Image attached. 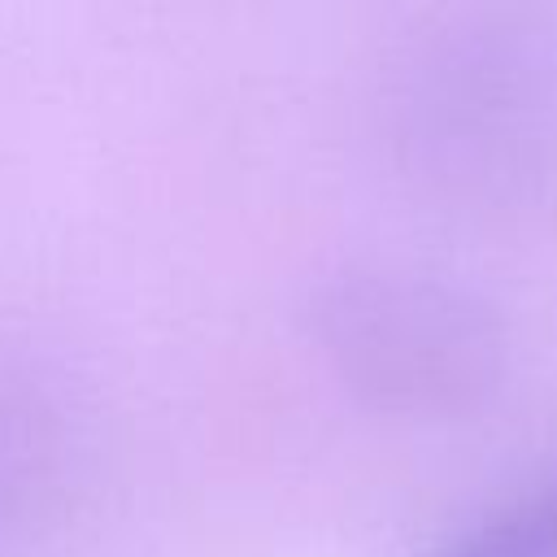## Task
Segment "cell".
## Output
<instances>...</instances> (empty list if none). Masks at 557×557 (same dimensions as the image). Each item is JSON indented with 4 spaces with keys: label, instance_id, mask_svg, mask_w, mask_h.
Here are the masks:
<instances>
[{
    "label": "cell",
    "instance_id": "cell-1",
    "mask_svg": "<svg viewBox=\"0 0 557 557\" xmlns=\"http://www.w3.org/2000/svg\"><path fill=\"white\" fill-rule=\"evenodd\" d=\"M387 117L435 196L505 218L557 209V17L479 4L422 26L392 70Z\"/></svg>",
    "mask_w": 557,
    "mask_h": 557
},
{
    "label": "cell",
    "instance_id": "cell-2",
    "mask_svg": "<svg viewBox=\"0 0 557 557\" xmlns=\"http://www.w3.org/2000/svg\"><path fill=\"white\" fill-rule=\"evenodd\" d=\"M309 318L339 383L383 413L457 418L479 409L505 374L500 313L422 265H339L318 283Z\"/></svg>",
    "mask_w": 557,
    "mask_h": 557
},
{
    "label": "cell",
    "instance_id": "cell-3",
    "mask_svg": "<svg viewBox=\"0 0 557 557\" xmlns=\"http://www.w3.org/2000/svg\"><path fill=\"white\" fill-rule=\"evenodd\" d=\"M431 557H557V479L466 522Z\"/></svg>",
    "mask_w": 557,
    "mask_h": 557
}]
</instances>
